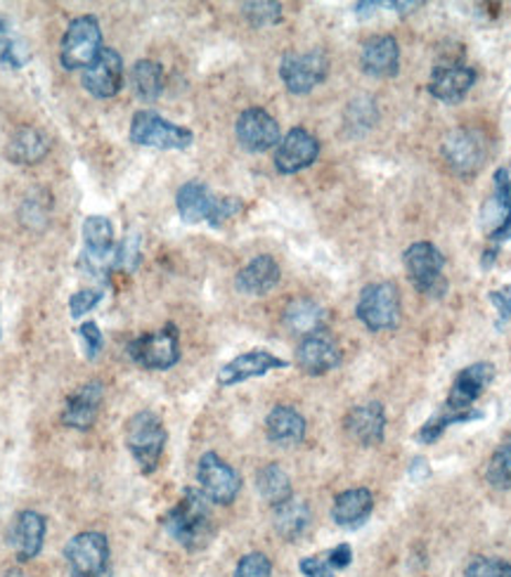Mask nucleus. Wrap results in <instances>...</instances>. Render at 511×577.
Instances as JSON below:
<instances>
[{
  "label": "nucleus",
  "instance_id": "1a4fd4ad",
  "mask_svg": "<svg viewBox=\"0 0 511 577\" xmlns=\"http://www.w3.org/2000/svg\"><path fill=\"white\" fill-rule=\"evenodd\" d=\"M329 74V57L319 47L308 53H286L280 62V78L284 88L294 95H308Z\"/></svg>",
  "mask_w": 511,
  "mask_h": 577
},
{
  "label": "nucleus",
  "instance_id": "f8f14e48",
  "mask_svg": "<svg viewBox=\"0 0 511 577\" xmlns=\"http://www.w3.org/2000/svg\"><path fill=\"white\" fill-rule=\"evenodd\" d=\"M492 195L481 208V228L494 244L511 239V175L507 168L494 171Z\"/></svg>",
  "mask_w": 511,
  "mask_h": 577
},
{
  "label": "nucleus",
  "instance_id": "6e6552de",
  "mask_svg": "<svg viewBox=\"0 0 511 577\" xmlns=\"http://www.w3.org/2000/svg\"><path fill=\"white\" fill-rule=\"evenodd\" d=\"M128 356L142 370L164 372L181 360V336L175 325H166L152 334H142L128 344Z\"/></svg>",
  "mask_w": 511,
  "mask_h": 577
},
{
  "label": "nucleus",
  "instance_id": "09e8293b",
  "mask_svg": "<svg viewBox=\"0 0 511 577\" xmlns=\"http://www.w3.org/2000/svg\"><path fill=\"white\" fill-rule=\"evenodd\" d=\"M422 3H391V8H395L398 12H410L407 8H420Z\"/></svg>",
  "mask_w": 511,
  "mask_h": 577
},
{
  "label": "nucleus",
  "instance_id": "dca6fc26",
  "mask_svg": "<svg viewBox=\"0 0 511 577\" xmlns=\"http://www.w3.org/2000/svg\"><path fill=\"white\" fill-rule=\"evenodd\" d=\"M84 88L98 100H109L121 92L126 81L123 59L115 47H105L100 57L88 69H84Z\"/></svg>",
  "mask_w": 511,
  "mask_h": 577
},
{
  "label": "nucleus",
  "instance_id": "c03bdc74",
  "mask_svg": "<svg viewBox=\"0 0 511 577\" xmlns=\"http://www.w3.org/2000/svg\"><path fill=\"white\" fill-rule=\"evenodd\" d=\"M298 568L306 577H334V568L329 566V560L325 556H306V558H301Z\"/></svg>",
  "mask_w": 511,
  "mask_h": 577
},
{
  "label": "nucleus",
  "instance_id": "6ab92c4d",
  "mask_svg": "<svg viewBox=\"0 0 511 577\" xmlns=\"http://www.w3.org/2000/svg\"><path fill=\"white\" fill-rule=\"evenodd\" d=\"M105 400V387L100 381L84 383L69 398L62 410V424L74 431H88L98 422V414Z\"/></svg>",
  "mask_w": 511,
  "mask_h": 577
},
{
  "label": "nucleus",
  "instance_id": "72a5a7b5",
  "mask_svg": "<svg viewBox=\"0 0 511 577\" xmlns=\"http://www.w3.org/2000/svg\"><path fill=\"white\" fill-rule=\"evenodd\" d=\"M131 84L142 102H154L164 92V67L152 59H140L131 69Z\"/></svg>",
  "mask_w": 511,
  "mask_h": 577
},
{
  "label": "nucleus",
  "instance_id": "0eeeda50",
  "mask_svg": "<svg viewBox=\"0 0 511 577\" xmlns=\"http://www.w3.org/2000/svg\"><path fill=\"white\" fill-rule=\"evenodd\" d=\"M358 319L370 331L395 329L401 323V294L395 284L377 282L367 284L358 298Z\"/></svg>",
  "mask_w": 511,
  "mask_h": 577
},
{
  "label": "nucleus",
  "instance_id": "ea45409f",
  "mask_svg": "<svg viewBox=\"0 0 511 577\" xmlns=\"http://www.w3.org/2000/svg\"><path fill=\"white\" fill-rule=\"evenodd\" d=\"M232 577H273V564L261 552H251L239 558Z\"/></svg>",
  "mask_w": 511,
  "mask_h": 577
},
{
  "label": "nucleus",
  "instance_id": "a18cd8bd",
  "mask_svg": "<svg viewBox=\"0 0 511 577\" xmlns=\"http://www.w3.org/2000/svg\"><path fill=\"white\" fill-rule=\"evenodd\" d=\"M325 558L329 560L334 570H344L350 566V560H354V549H350V544H337V547L325 554Z\"/></svg>",
  "mask_w": 511,
  "mask_h": 577
},
{
  "label": "nucleus",
  "instance_id": "7ed1b4c3",
  "mask_svg": "<svg viewBox=\"0 0 511 577\" xmlns=\"http://www.w3.org/2000/svg\"><path fill=\"white\" fill-rule=\"evenodd\" d=\"M166 440H168V433L162 416L150 410L133 414L126 424V447L128 453L133 455L142 473L156 471L159 461H162V455L166 450Z\"/></svg>",
  "mask_w": 511,
  "mask_h": 577
},
{
  "label": "nucleus",
  "instance_id": "a211bd4d",
  "mask_svg": "<svg viewBox=\"0 0 511 577\" xmlns=\"http://www.w3.org/2000/svg\"><path fill=\"white\" fill-rule=\"evenodd\" d=\"M319 154V142L313 133H308L306 128H292L286 133L275 152V168L282 175H294L303 168H308L317 162Z\"/></svg>",
  "mask_w": 511,
  "mask_h": 577
},
{
  "label": "nucleus",
  "instance_id": "393cba45",
  "mask_svg": "<svg viewBox=\"0 0 511 577\" xmlns=\"http://www.w3.org/2000/svg\"><path fill=\"white\" fill-rule=\"evenodd\" d=\"M362 72L374 78H391L401 69V47L393 36H372L360 55Z\"/></svg>",
  "mask_w": 511,
  "mask_h": 577
},
{
  "label": "nucleus",
  "instance_id": "2eb2a0df",
  "mask_svg": "<svg viewBox=\"0 0 511 577\" xmlns=\"http://www.w3.org/2000/svg\"><path fill=\"white\" fill-rule=\"evenodd\" d=\"M237 140L251 154H263L280 144V123L261 107H249L237 119Z\"/></svg>",
  "mask_w": 511,
  "mask_h": 577
},
{
  "label": "nucleus",
  "instance_id": "2f4dec72",
  "mask_svg": "<svg viewBox=\"0 0 511 577\" xmlns=\"http://www.w3.org/2000/svg\"><path fill=\"white\" fill-rule=\"evenodd\" d=\"M256 488H259V494L270 507H280L294 497L292 478L280 464H265V467L256 473Z\"/></svg>",
  "mask_w": 511,
  "mask_h": 577
},
{
  "label": "nucleus",
  "instance_id": "473e14b6",
  "mask_svg": "<svg viewBox=\"0 0 511 577\" xmlns=\"http://www.w3.org/2000/svg\"><path fill=\"white\" fill-rule=\"evenodd\" d=\"M483 412L481 410H471V412H459L450 405H441L436 410V414L431 416V420L417 431V440L424 443V445H431V443H436L443 433L455 426V424H467V422H476V420H481Z\"/></svg>",
  "mask_w": 511,
  "mask_h": 577
},
{
  "label": "nucleus",
  "instance_id": "4c0bfd02",
  "mask_svg": "<svg viewBox=\"0 0 511 577\" xmlns=\"http://www.w3.org/2000/svg\"><path fill=\"white\" fill-rule=\"evenodd\" d=\"M242 12H244L247 22L256 29L273 26L282 20V6L280 3H268V0H263V3H244Z\"/></svg>",
  "mask_w": 511,
  "mask_h": 577
},
{
  "label": "nucleus",
  "instance_id": "37998d69",
  "mask_svg": "<svg viewBox=\"0 0 511 577\" xmlns=\"http://www.w3.org/2000/svg\"><path fill=\"white\" fill-rule=\"evenodd\" d=\"M78 334H81L84 339V348H86V358L88 360H95L100 356V350L105 346V339H102V331L100 327L95 323H84L81 329H78Z\"/></svg>",
  "mask_w": 511,
  "mask_h": 577
},
{
  "label": "nucleus",
  "instance_id": "f257e3e1",
  "mask_svg": "<svg viewBox=\"0 0 511 577\" xmlns=\"http://www.w3.org/2000/svg\"><path fill=\"white\" fill-rule=\"evenodd\" d=\"M166 533L187 552H199L209 547L214 537V514L209 497L202 490L187 488L168 514L164 516Z\"/></svg>",
  "mask_w": 511,
  "mask_h": 577
},
{
  "label": "nucleus",
  "instance_id": "ddd939ff",
  "mask_svg": "<svg viewBox=\"0 0 511 577\" xmlns=\"http://www.w3.org/2000/svg\"><path fill=\"white\" fill-rule=\"evenodd\" d=\"M111 259H115V226L105 216H88L84 220V253L78 265L86 275L100 277L109 270Z\"/></svg>",
  "mask_w": 511,
  "mask_h": 577
},
{
  "label": "nucleus",
  "instance_id": "a878e982",
  "mask_svg": "<svg viewBox=\"0 0 511 577\" xmlns=\"http://www.w3.org/2000/svg\"><path fill=\"white\" fill-rule=\"evenodd\" d=\"M280 277H282V270L278 261L273 259V255L261 253L237 272L235 284L239 292L247 296H265L280 284Z\"/></svg>",
  "mask_w": 511,
  "mask_h": 577
},
{
  "label": "nucleus",
  "instance_id": "f03ea898",
  "mask_svg": "<svg viewBox=\"0 0 511 577\" xmlns=\"http://www.w3.org/2000/svg\"><path fill=\"white\" fill-rule=\"evenodd\" d=\"M175 206H178V214L185 222L206 220L214 228H220L222 222L230 220L244 208V204L237 197H216L209 185H204L199 181L185 183L178 189V195H175Z\"/></svg>",
  "mask_w": 511,
  "mask_h": 577
},
{
  "label": "nucleus",
  "instance_id": "cd10ccee",
  "mask_svg": "<svg viewBox=\"0 0 511 577\" xmlns=\"http://www.w3.org/2000/svg\"><path fill=\"white\" fill-rule=\"evenodd\" d=\"M51 152V140L39 128L24 126L20 131H14L12 138L8 140L6 156L8 162L18 166H34L41 164L43 159Z\"/></svg>",
  "mask_w": 511,
  "mask_h": 577
},
{
  "label": "nucleus",
  "instance_id": "5701e85b",
  "mask_svg": "<svg viewBox=\"0 0 511 577\" xmlns=\"http://www.w3.org/2000/svg\"><path fill=\"white\" fill-rule=\"evenodd\" d=\"M476 84V72L465 64H445L436 67L434 78L428 84V92L445 105H457L467 98V92Z\"/></svg>",
  "mask_w": 511,
  "mask_h": 577
},
{
  "label": "nucleus",
  "instance_id": "de8ad7c7",
  "mask_svg": "<svg viewBox=\"0 0 511 577\" xmlns=\"http://www.w3.org/2000/svg\"><path fill=\"white\" fill-rule=\"evenodd\" d=\"M494 259H498V251H494V249L486 251V253H483V268H490V265L494 263Z\"/></svg>",
  "mask_w": 511,
  "mask_h": 577
},
{
  "label": "nucleus",
  "instance_id": "9d476101",
  "mask_svg": "<svg viewBox=\"0 0 511 577\" xmlns=\"http://www.w3.org/2000/svg\"><path fill=\"white\" fill-rule=\"evenodd\" d=\"M443 156L447 166L457 175L471 178L486 164L488 140L481 131H474V128H455L443 140Z\"/></svg>",
  "mask_w": 511,
  "mask_h": 577
},
{
  "label": "nucleus",
  "instance_id": "79ce46f5",
  "mask_svg": "<svg viewBox=\"0 0 511 577\" xmlns=\"http://www.w3.org/2000/svg\"><path fill=\"white\" fill-rule=\"evenodd\" d=\"M488 298L494 306V311H498V323H494V327L504 329L511 319V284L502 288H494V292L488 294Z\"/></svg>",
  "mask_w": 511,
  "mask_h": 577
},
{
  "label": "nucleus",
  "instance_id": "49530a36",
  "mask_svg": "<svg viewBox=\"0 0 511 577\" xmlns=\"http://www.w3.org/2000/svg\"><path fill=\"white\" fill-rule=\"evenodd\" d=\"M14 36H18V34H14V31H12L10 22L3 18V14H0V47H3L6 43H10Z\"/></svg>",
  "mask_w": 511,
  "mask_h": 577
},
{
  "label": "nucleus",
  "instance_id": "e433bc0d",
  "mask_svg": "<svg viewBox=\"0 0 511 577\" xmlns=\"http://www.w3.org/2000/svg\"><path fill=\"white\" fill-rule=\"evenodd\" d=\"M51 208H53V197L51 192L45 189H34L31 195L22 202L20 208V218L26 228H43L47 222V216H51Z\"/></svg>",
  "mask_w": 511,
  "mask_h": 577
},
{
  "label": "nucleus",
  "instance_id": "c9c22d12",
  "mask_svg": "<svg viewBox=\"0 0 511 577\" xmlns=\"http://www.w3.org/2000/svg\"><path fill=\"white\" fill-rule=\"evenodd\" d=\"M486 480L494 490H511V436L504 438L498 450L492 453L486 469Z\"/></svg>",
  "mask_w": 511,
  "mask_h": 577
},
{
  "label": "nucleus",
  "instance_id": "58836bf2",
  "mask_svg": "<svg viewBox=\"0 0 511 577\" xmlns=\"http://www.w3.org/2000/svg\"><path fill=\"white\" fill-rule=\"evenodd\" d=\"M465 577H511V564L504 558L476 556L467 566Z\"/></svg>",
  "mask_w": 511,
  "mask_h": 577
},
{
  "label": "nucleus",
  "instance_id": "f704fd0d",
  "mask_svg": "<svg viewBox=\"0 0 511 577\" xmlns=\"http://www.w3.org/2000/svg\"><path fill=\"white\" fill-rule=\"evenodd\" d=\"M377 119H379V109L372 98L354 100L346 107V115H344V123L350 135L367 133L377 123Z\"/></svg>",
  "mask_w": 511,
  "mask_h": 577
},
{
  "label": "nucleus",
  "instance_id": "b1692460",
  "mask_svg": "<svg viewBox=\"0 0 511 577\" xmlns=\"http://www.w3.org/2000/svg\"><path fill=\"white\" fill-rule=\"evenodd\" d=\"M348 436L365 447H374L387 433V412L381 403H365L350 410L344 422Z\"/></svg>",
  "mask_w": 511,
  "mask_h": 577
},
{
  "label": "nucleus",
  "instance_id": "20e7f679",
  "mask_svg": "<svg viewBox=\"0 0 511 577\" xmlns=\"http://www.w3.org/2000/svg\"><path fill=\"white\" fill-rule=\"evenodd\" d=\"M102 47V29L93 14L72 20L59 43V62L64 69H88L90 64L100 57Z\"/></svg>",
  "mask_w": 511,
  "mask_h": 577
},
{
  "label": "nucleus",
  "instance_id": "c85d7f7f",
  "mask_svg": "<svg viewBox=\"0 0 511 577\" xmlns=\"http://www.w3.org/2000/svg\"><path fill=\"white\" fill-rule=\"evenodd\" d=\"M374 509V497L367 488H354L341 492L331 507V519L341 527H360L370 519Z\"/></svg>",
  "mask_w": 511,
  "mask_h": 577
},
{
  "label": "nucleus",
  "instance_id": "4468645a",
  "mask_svg": "<svg viewBox=\"0 0 511 577\" xmlns=\"http://www.w3.org/2000/svg\"><path fill=\"white\" fill-rule=\"evenodd\" d=\"M197 480L202 492L209 497V502L228 507L237 500L239 490H242V478L230 467L228 461H222L216 453H206L199 459Z\"/></svg>",
  "mask_w": 511,
  "mask_h": 577
},
{
  "label": "nucleus",
  "instance_id": "8fccbe9b",
  "mask_svg": "<svg viewBox=\"0 0 511 577\" xmlns=\"http://www.w3.org/2000/svg\"><path fill=\"white\" fill-rule=\"evenodd\" d=\"M6 577H26L22 570H10Z\"/></svg>",
  "mask_w": 511,
  "mask_h": 577
},
{
  "label": "nucleus",
  "instance_id": "412c9836",
  "mask_svg": "<svg viewBox=\"0 0 511 577\" xmlns=\"http://www.w3.org/2000/svg\"><path fill=\"white\" fill-rule=\"evenodd\" d=\"M494 381V364L490 362H476L469 364L455 377L453 391L447 395L445 405H450L459 412L476 410L474 403L486 393V389Z\"/></svg>",
  "mask_w": 511,
  "mask_h": 577
},
{
  "label": "nucleus",
  "instance_id": "4be33fe9",
  "mask_svg": "<svg viewBox=\"0 0 511 577\" xmlns=\"http://www.w3.org/2000/svg\"><path fill=\"white\" fill-rule=\"evenodd\" d=\"M45 531H47V523L39 511H31V509L20 511L8 533V544L12 547L14 556H18V560L26 564V560H34L41 554Z\"/></svg>",
  "mask_w": 511,
  "mask_h": 577
},
{
  "label": "nucleus",
  "instance_id": "423d86ee",
  "mask_svg": "<svg viewBox=\"0 0 511 577\" xmlns=\"http://www.w3.org/2000/svg\"><path fill=\"white\" fill-rule=\"evenodd\" d=\"M405 270L412 286L420 294L431 298H443L447 292V280L443 275L445 270V255L431 244V242H417L412 244L405 255Z\"/></svg>",
  "mask_w": 511,
  "mask_h": 577
},
{
  "label": "nucleus",
  "instance_id": "9b49d317",
  "mask_svg": "<svg viewBox=\"0 0 511 577\" xmlns=\"http://www.w3.org/2000/svg\"><path fill=\"white\" fill-rule=\"evenodd\" d=\"M109 540L102 533H78L64 547L74 577H109Z\"/></svg>",
  "mask_w": 511,
  "mask_h": 577
},
{
  "label": "nucleus",
  "instance_id": "c756f323",
  "mask_svg": "<svg viewBox=\"0 0 511 577\" xmlns=\"http://www.w3.org/2000/svg\"><path fill=\"white\" fill-rule=\"evenodd\" d=\"M327 311L313 298H294L290 306L284 308V325L292 334L311 336L315 331L325 329Z\"/></svg>",
  "mask_w": 511,
  "mask_h": 577
},
{
  "label": "nucleus",
  "instance_id": "39448f33",
  "mask_svg": "<svg viewBox=\"0 0 511 577\" xmlns=\"http://www.w3.org/2000/svg\"><path fill=\"white\" fill-rule=\"evenodd\" d=\"M131 142L154 150H187L195 142V133L185 126L159 117L152 109H140L131 121Z\"/></svg>",
  "mask_w": 511,
  "mask_h": 577
},
{
  "label": "nucleus",
  "instance_id": "bb28decb",
  "mask_svg": "<svg viewBox=\"0 0 511 577\" xmlns=\"http://www.w3.org/2000/svg\"><path fill=\"white\" fill-rule=\"evenodd\" d=\"M306 420L290 405H278L265 416V436L280 447H294L306 438Z\"/></svg>",
  "mask_w": 511,
  "mask_h": 577
},
{
  "label": "nucleus",
  "instance_id": "7c9ffc66",
  "mask_svg": "<svg viewBox=\"0 0 511 577\" xmlns=\"http://www.w3.org/2000/svg\"><path fill=\"white\" fill-rule=\"evenodd\" d=\"M308 525H311V509L303 500L292 497V500L275 507V531L286 542L298 540L303 533H306Z\"/></svg>",
  "mask_w": 511,
  "mask_h": 577
},
{
  "label": "nucleus",
  "instance_id": "f3484780",
  "mask_svg": "<svg viewBox=\"0 0 511 577\" xmlns=\"http://www.w3.org/2000/svg\"><path fill=\"white\" fill-rule=\"evenodd\" d=\"M341 362L339 344L323 329L311 336H303L298 350H296V364L303 374L308 377H323L331 370H337Z\"/></svg>",
  "mask_w": 511,
  "mask_h": 577
},
{
  "label": "nucleus",
  "instance_id": "aec40b11",
  "mask_svg": "<svg viewBox=\"0 0 511 577\" xmlns=\"http://www.w3.org/2000/svg\"><path fill=\"white\" fill-rule=\"evenodd\" d=\"M290 364L286 360L273 356L268 350H249L230 360L228 364H222V370L218 372V383L220 387H237V383L256 379V377H265L273 370H284Z\"/></svg>",
  "mask_w": 511,
  "mask_h": 577
},
{
  "label": "nucleus",
  "instance_id": "a19ab883",
  "mask_svg": "<svg viewBox=\"0 0 511 577\" xmlns=\"http://www.w3.org/2000/svg\"><path fill=\"white\" fill-rule=\"evenodd\" d=\"M102 296L105 294L100 292V288H81V292L72 294V298H69V315L74 319L84 317L86 313H90L95 306H98V303L102 301Z\"/></svg>",
  "mask_w": 511,
  "mask_h": 577
}]
</instances>
